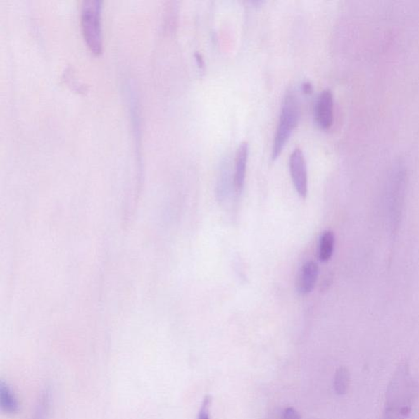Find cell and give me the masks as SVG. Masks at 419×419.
Returning a JSON list of instances; mask_svg holds the SVG:
<instances>
[{
    "instance_id": "obj_1",
    "label": "cell",
    "mask_w": 419,
    "mask_h": 419,
    "mask_svg": "<svg viewBox=\"0 0 419 419\" xmlns=\"http://www.w3.org/2000/svg\"><path fill=\"white\" fill-rule=\"evenodd\" d=\"M415 385L407 361L399 363L386 392L382 419H408L411 415Z\"/></svg>"
},
{
    "instance_id": "obj_2",
    "label": "cell",
    "mask_w": 419,
    "mask_h": 419,
    "mask_svg": "<svg viewBox=\"0 0 419 419\" xmlns=\"http://www.w3.org/2000/svg\"><path fill=\"white\" fill-rule=\"evenodd\" d=\"M300 108L299 100L294 91L287 92L282 103L279 125L276 130L274 144L272 149V159L276 160L291 137L292 132L299 125Z\"/></svg>"
},
{
    "instance_id": "obj_3",
    "label": "cell",
    "mask_w": 419,
    "mask_h": 419,
    "mask_svg": "<svg viewBox=\"0 0 419 419\" xmlns=\"http://www.w3.org/2000/svg\"><path fill=\"white\" fill-rule=\"evenodd\" d=\"M101 2L84 1L82 9V28L85 42L95 54L102 52L103 37L101 27Z\"/></svg>"
},
{
    "instance_id": "obj_4",
    "label": "cell",
    "mask_w": 419,
    "mask_h": 419,
    "mask_svg": "<svg viewBox=\"0 0 419 419\" xmlns=\"http://www.w3.org/2000/svg\"><path fill=\"white\" fill-rule=\"evenodd\" d=\"M290 174L294 188L301 199L308 194V175L304 154L297 148L292 151L289 159Z\"/></svg>"
},
{
    "instance_id": "obj_5",
    "label": "cell",
    "mask_w": 419,
    "mask_h": 419,
    "mask_svg": "<svg viewBox=\"0 0 419 419\" xmlns=\"http://www.w3.org/2000/svg\"><path fill=\"white\" fill-rule=\"evenodd\" d=\"M315 119L320 128H331L334 120V99L330 90L323 91L317 99L315 107Z\"/></svg>"
},
{
    "instance_id": "obj_6",
    "label": "cell",
    "mask_w": 419,
    "mask_h": 419,
    "mask_svg": "<svg viewBox=\"0 0 419 419\" xmlns=\"http://www.w3.org/2000/svg\"><path fill=\"white\" fill-rule=\"evenodd\" d=\"M319 265L315 261H309L302 266L297 277L296 289L301 295L310 294L314 290L319 277Z\"/></svg>"
},
{
    "instance_id": "obj_7",
    "label": "cell",
    "mask_w": 419,
    "mask_h": 419,
    "mask_svg": "<svg viewBox=\"0 0 419 419\" xmlns=\"http://www.w3.org/2000/svg\"><path fill=\"white\" fill-rule=\"evenodd\" d=\"M249 155V145L246 142H242L237 151L235 159L234 183L235 190L238 194H241L244 188Z\"/></svg>"
},
{
    "instance_id": "obj_8",
    "label": "cell",
    "mask_w": 419,
    "mask_h": 419,
    "mask_svg": "<svg viewBox=\"0 0 419 419\" xmlns=\"http://www.w3.org/2000/svg\"><path fill=\"white\" fill-rule=\"evenodd\" d=\"M0 406L2 411L8 415H13L18 411L19 404L16 395L6 383L0 384Z\"/></svg>"
},
{
    "instance_id": "obj_9",
    "label": "cell",
    "mask_w": 419,
    "mask_h": 419,
    "mask_svg": "<svg viewBox=\"0 0 419 419\" xmlns=\"http://www.w3.org/2000/svg\"><path fill=\"white\" fill-rule=\"evenodd\" d=\"M335 247V234L332 231L324 232L319 244V259L322 262L329 261L333 255Z\"/></svg>"
},
{
    "instance_id": "obj_10",
    "label": "cell",
    "mask_w": 419,
    "mask_h": 419,
    "mask_svg": "<svg viewBox=\"0 0 419 419\" xmlns=\"http://www.w3.org/2000/svg\"><path fill=\"white\" fill-rule=\"evenodd\" d=\"M351 375L346 367L342 366L336 371L334 377V390L338 396H344L349 390Z\"/></svg>"
},
{
    "instance_id": "obj_11",
    "label": "cell",
    "mask_w": 419,
    "mask_h": 419,
    "mask_svg": "<svg viewBox=\"0 0 419 419\" xmlns=\"http://www.w3.org/2000/svg\"><path fill=\"white\" fill-rule=\"evenodd\" d=\"M212 402L211 395H206L199 413L198 419H211L210 408Z\"/></svg>"
},
{
    "instance_id": "obj_12",
    "label": "cell",
    "mask_w": 419,
    "mask_h": 419,
    "mask_svg": "<svg viewBox=\"0 0 419 419\" xmlns=\"http://www.w3.org/2000/svg\"><path fill=\"white\" fill-rule=\"evenodd\" d=\"M47 397H44V401L40 403V405L38 408V411L35 413L34 419H44L45 418V413H47V404L48 401Z\"/></svg>"
},
{
    "instance_id": "obj_13",
    "label": "cell",
    "mask_w": 419,
    "mask_h": 419,
    "mask_svg": "<svg viewBox=\"0 0 419 419\" xmlns=\"http://www.w3.org/2000/svg\"><path fill=\"white\" fill-rule=\"evenodd\" d=\"M282 419H301L299 413L297 412L294 408L289 407L287 408Z\"/></svg>"
},
{
    "instance_id": "obj_14",
    "label": "cell",
    "mask_w": 419,
    "mask_h": 419,
    "mask_svg": "<svg viewBox=\"0 0 419 419\" xmlns=\"http://www.w3.org/2000/svg\"><path fill=\"white\" fill-rule=\"evenodd\" d=\"M196 61H198L199 62V65L200 68H204V59L201 58V56L200 54H196Z\"/></svg>"
},
{
    "instance_id": "obj_15",
    "label": "cell",
    "mask_w": 419,
    "mask_h": 419,
    "mask_svg": "<svg viewBox=\"0 0 419 419\" xmlns=\"http://www.w3.org/2000/svg\"><path fill=\"white\" fill-rule=\"evenodd\" d=\"M303 89H304L306 93L310 94L311 93V85L310 84H305L303 85Z\"/></svg>"
}]
</instances>
